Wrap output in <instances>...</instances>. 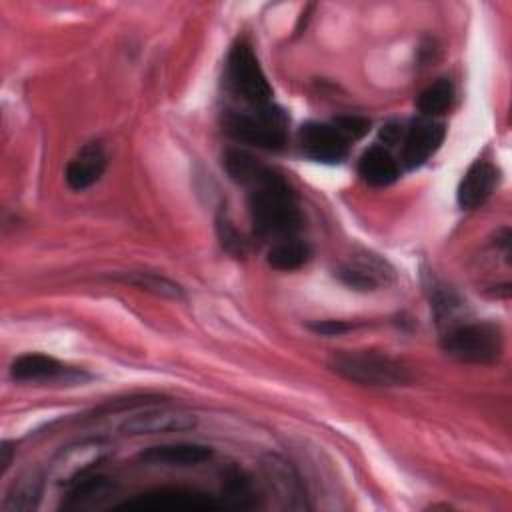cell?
<instances>
[{
    "instance_id": "d4e9b609",
    "label": "cell",
    "mask_w": 512,
    "mask_h": 512,
    "mask_svg": "<svg viewBox=\"0 0 512 512\" xmlns=\"http://www.w3.org/2000/svg\"><path fill=\"white\" fill-rule=\"evenodd\" d=\"M222 490L224 496L240 508H248L254 504V488L248 476L238 468H228L222 474Z\"/></svg>"
},
{
    "instance_id": "cb8c5ba5",
    "label": "cell",
    "mask_w": 512,
    "mask_h": 512,
    "mask_svg": "<svg viewBox=\"0 0 512 512\" xmlns=\"http://www.w3.org/2000/svg\"><path fill=\"white\" fill-rule=\"evenodd\" d=\"M454 98V86L448 78H438L432 84H428L416 100V106L420 110L422 116L428 118H436L440 114H444Z\"/></svg>"
},
{
    "instance_id": "ac0fdd59",
    "label": "cell",
    "mask_w": 512,
    "mask_h": 512,
    "mask_svg": "<svg viewBox=\"0 0 512 512\" xmlns=\"http://www.w3.org/2000/svg\"><path fill=\"white\" fill-rule=\"evenodd\" d=\"M358 174L366 184L374 188H384L398 180L400 168L388 146L374 144L362 152L358 160Z\"/></svg>"
},
{
    "instance_id": "8fae6325",
    "label": "cell",
    "mask_w": 512,
    "mask_h": 512,
    "mask_svg": "<svg viewBox=\"0 0 512 512\" xmlns=\"http://www.w3.org/2000/svg\"><path fill=\"white\" fill-rule=\"evenodd\" d=\"M298 144L304 156L322 164H338L348 156V140L326 122H304L298 130Z\"/></svg>"
},
{
    "instance_id": "8992f818",
    "label": "cell",
    "mask_w": 512,
    "mask_h": 512,
    "mask_svg": "<svg viewBox=\"0 0 512 512\" xmlns=\"http://www.w3.org/2000/svg\"><path fill=\"white\" fill-rule=\"evenodd\" d=\"M112 454V446L104 438H86L64 446L50 464L48 480L56 486H72L88 476Z\"/></svg>"
},
{
    "instance_id": "ffe728a7",
    "label": "cell",
    "mask_w": 512,
    "mask_h": 512,
    "mask_svg": "<svg viewBox=\"0 0 512 512\" xmlns=\"http://www.w3.org/2000/svg\"><path fill=\"white\" fill-rule=\"evenodd\" d=\"M44 488V478L38 470H26L12 482L2 502L4 512H30L38 506Z\"/></svg>"
},
{
    "instance_id": "f546056e",
    "label": "cell",
    "mask_w": 512,
    "mask_h": 512,
    "mask_svg": "<svg viewBox=\"0 0 512 512\" xmlns=\"http://www.w3.org/2000/svg\"><path fill=\"white\" fill-rule=\"evenodd\" d=\"M12 454H14V448L10 446V442H2V448H0V464H2V474L8 470V466L12 464Z\"/></svg>"
},
{
    "instance_id": "277c9868",
    "label": "cell",
    "mask_w": 512,
    "mask_h": 512,
    "mask_svg": "<svg viewBox=\"0 0 512 512\" xmlns=\"http://www.w3.org/2000/svg\"><path fill=\"white\" fill-rule=\"evenodd\" d=\"M224 130L238 142L264 150H282L288 136V118L274 104L252 106L246 112H228Z\"/></svg>"
},
{
    "instance_id": "4316f807",
    "label": "cell",
    "mask_w": 512,
    "mask_h": 512,
    "mask_svg": "<svg viewBox=\"0 0 512 512\" xmlns=\"http://www.w3.org/2000/svg\"><path fill=\"white\" fill-rule=\"evenodd\" d=\"M216 228H218V236H220L222 246H224L228 252H232V254H242V250H244L242 238H240V234L236 232V228L232 226V222H230L224 214L218 216Z\"/></svg>"
},
{
    "instance_id": "6da1fadb",
    "label": "cell",
    "mask_w": 512,
    "mask_h": 512,
    "mask_svg": "<svg viewBox=\"0 0 512 512\" xmlns=\"http://www.w3.org/2000/svg\"><path fill=\"white\" fill-rule=\"evenodd\" d=\"M248 210L254 230L262 238H290L302 226L296 194L282 176L270 184L250 190Z\"/></svg>"
},
{
    "instance_id": "5bb4252c",
    "label": "cell",
    "mask_w": 512,
    "mask_h": 512,
    "mask_svg": "<svg viewBox=\"0 0 512 512\" xmlns=\"http://www.w3.org/2000/svg\"><path fill=\"white\" fill-rule=\"evenodd\" d=\"M500 172L494 164L486 160H476L468 166L464 172L458 190H456V200L462 210H474L480 208L494 192L498 186Z\"/></svg>"
},
{
    "instance_id": "2e32d148",
    "label": "cell",
    "mask_w": 512,
    "mask_h": 512,
    "mask_svg": "<svg viewBox=\"0 0 512 512\" xmlns=\"http://www.w3.org/2000/svg\"><path fill=\"white\" fill-rule=\"evenodd\" d=\"M104 168H106V152L102 144L88 142L66 164L64 178L72 190L82 192L100 180V176L104 174Z\"/></svg>"
},
{
    "instance_id": "ba28073f",
    "label": "cell",
    "mask_w": 512,
    "mask_h": 512,
    "mask_svg": "<svg viewBox=\"0 0 512 512\" xmlns=\"http://www.w3.org/2000/svg\"><path fill=\"white\" fill-rule=\"evenodd\" d=\"M260 472L270 496L284 510H308L306 486L296 468L280 454H264L260 460Z\"/></svg>"
},
{
    "instance_id": "7c38bea8",
    "label": "cell",
    "mask_w": 512,
    "mask_h": 512,
    "mask_svg": "<svg viewBox=\"0 0 512 512\" xmlns=\"http://www.w3.org/2000/svg\"><path fill=\"white\" fill-rule=\"evenodd\" d=\"M198 418L186 410L172 408H154L128 416L120 430L128 436H144V434H170V432H186L196 428Z\"/></svg>"
},
{
    "instance_id": "4fadbf2b",
    "label": "cell",
    "mask_w": 512,
    "mask_h": 512,
    "mask_svg": "<svg viewBox=\"0 0 512 512\" xmlns=\"http://www.w3.org/2000/svg\"><path fill=\"white\" fill-rule=\"evenodd\" d=\"M212 448L196 442H176V444H156L148 446L138 454V460L146 466L164 468H190L212 458Z\"/></svg>"
},
{
    "instance_id": "83f0119b",
    "label": "cell",
    "mask_w": 512,
    "mask_h": 512,
    "mask_svg": "<svg viewBox=\"0 0 512 512\" xmlns=\"http://www.w3.org/2000/svg\"><path fill=\"white\" fill-rule=\"evenodd\" d=\"M308 328L316 334H322V336H340V334H346V332L354 330L356 324L346 322V320H316V322H310Z\"/></svg>"
},
{
    "instance_id": "3957f363",
    "label": "cell",
    "mask_w": 512,
    "mask_h": 512,
    "mask_svg": "<svg viewBox=\"0 0 512 512\" xmlns=\"http://www.w3.org/2000/svg\"><path fill=\"white\" fill-rule=\"evenodd\" d=\"M502 348V328L488 320L458 322L442 332V350L464 364H494Z\"/></svg>"
},
{
    "instance_id": "9c48e42d",
    "label": "cell",
    "mask_w": 512,
    "mask_h": 512,
    "mask_svg": "<svg viewBox=\"0 0 512 512\" xmlns=\"http://www.w3.org/2000/svg\"><path fill=\"white\" fill-rule=\"evenodd\" d=\"M334 276L352 290L372 292L394 280V268L382 256L364 250L344 260L334 270Z\"/></svg>"
},
{
    "instance_id": "d6986e66",
    "label": "cell",
    "mask_w": 512,
    "mask_h": 512,
    "mask_svg": "<svg viewBox=\"0 0 512 512\" xmlns=\"http://www.w3.org/2000/svg\"><path fill=\"white\" fill-rule=\"evenodd\" d=\"M426 292H428L430 306H432L438 328L442 332H446L448 328L456 326L458 324V314L464 310L462 298L450 286H446L442 280H438L432 274H428Z\"/></svg>"
},
{
    "instance_id": "f1b7e54d",
    "label": "cell",
    "mask_w": 512,
    "mask_h": 512,
    "mask_svg": "<svg viewBox=\"0 0 512 512\" xmlns=\"http://www.w3.org/2000/svg\"><path fill=\"white\" fill-rule=\"evenodd\" d=\"M402 136V128L398 124H386L382 130H380V138L384 144H394L398 142Z\"/></svg>"
},
{
    "instance_id": "7402d4cb",
    "label": "cell",
    "mask_w": 512,
    "mask_h": 512,
    "mask_svg": "<svg viewBox=\"0 0 512 512\" xmlns=\"http://www.w3.org/2000/svg\"><path fill=\"white\" fill-rule=\"evenodd\" d=\"M68 498L64 502V508H86V506H96L100 500L112 496L114 484L106 476H84L76 480L72 486H68Z\"/></svg>"
},
{
    "instance_id": "e0dca14e",
    "label": "cell",
    "mask_w": 512,
    "mask_h": 512,
    "mask_svg": "<svg viewBox=\"0 0 512 512\" xmlns=\"http://www.w3.org/2000/svg\"><path fill=\"white\" fill-rule=\"evenodd\" d=\"M224 170L228 172V176L242 186H248L250 190L270 184L274 180L280 178V174H276L270 166H266L264 162H260L258 158H254L252 154L240 150V148H230L224 154Z\"/></svg>"
},
{
    "instance_id": "7a4b0ae2",
    "label": "cell",
    "mask_w": 512,
    "mask_h": 512,
    "mask_svg": "<svg viewBox=\"0 0 512 512\" xmlns=\"http://www.w3.org/2000/svg\"><path fill=\"white\" fill-rule=\"evenodd\" d=\"M328 366L342 378L376 388L404 386L412 380L410 370L388 354L374 350H342L330 356Z\"/></svg>"
},
{
    "instance_id": "484cf974",
    "label": "cell",
    "mask_w": 512,
    "mask_h": 512,
    "mask_svg": "<svg viewBox=\"0 0 512 512\" xmlns=\"http://www.w3.org/2000/svg\"><path fill=\"white\" fill-rule=\"evenodd\" d=\"M332 126L350 142V140L362 138L368 132L370 120H366L364 116H356V114H344V116H336L332 120Z\"/></svg>"
},
{
    "instance_id": "52a82bcc",
    "label": "cell",
    "mask_w": 512,
    "mask_h": 512,
    "mask_svg": "<svg viewBox=\"0 0 512 512\" xmlns=\"http://www.w3.org/2000/svg\"><path fill=\"white\" fill-rule=\"evenodd\" d=\"M218 508L220 504L214 496L194 488H180V486L154 488L118 506V510H128V512H214Z\"/></svg>"
},
{
    "instance_id": "44dd1931",
    "label": "cell",
    "mask_w": 512,
    "mask_h": 512,
    "mask_svg": "<svg viewBox=\"0 0 512 512\" xmlns=\"http://www.w3.org/2000/svg\"><path fill=\"white\" fill-rule=\"evenodd\" d=\"M310 256H312V250H310L308 242H304L296 236H290V238L276 240L272 244V248L268 250V256H266V262L276 270L292 272V270H298L300 266H304L310 260Z\"/></svg>"
},
{
    "instance_id": "603a6c76",
    "label": "cell",
    "mask_w": 512,
    "mask_h": 512,
    "mask_svg": "<svg viewBox=\"0 0 512 512\" xmlns=\"http://www.w3.org/2000/svg\"><path fill=\"white\" fill-rule=\"evenodd\" d=\"M114 278L124 282V284H130L138 290L150 292L154 296L172 298V300L184 298V290L176 282H172V280H168L160 274H154V272H124V274H118Z\"/></svg>"
},
{
    "instance_id": "5b68a950",
    "label": "cell",
    "mask_w": 512,
    "mask_h": 512,
    "mask_svg": "<svg viewBox=\"0 0 512 512\" xmlns=\"http://www.w3.org/2000/svg\"><path fill=\"white\" fill-rule=\"evenodd\" d=\"M226 68L228 82L242 100L250 106L272 104V86L248 42L238 40L232 44Z\"/></svg>"
},
{
    "instance_id": "30bf717a",
    "label": "cell",
    "mask_w": 512,
    "mask_h": 512,
    "mask_svg": "<svg viewBox=\"0 0 512 512\" xmlns=\"http://www.w3.org/2000/svg\"><path fill=\"white\" fill-rule=\"evenodd\" d=\"M444 122L428 116H420L410 122L402 138L400 160L408 170L420 168L444 142Z\"/></svg>"
},
{
    "instance_id": "9a60e30c",
    "label": "cell",
    "mask_w": 512,
    "mask_h": 512,
    "mask_svg": "<svg viewBox=\"0 0 512 512\" xmlns=\"http://www.w3.org/2000/svg\"><path fill=\"white\" fill-rule=\"evenodd\" d=\"M10 376L16 382H54V380H72L80 374L56 358L40 352H28L18 356L10 366Z\"/></svg>"
}]
</instances>
